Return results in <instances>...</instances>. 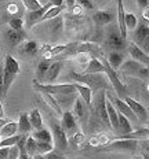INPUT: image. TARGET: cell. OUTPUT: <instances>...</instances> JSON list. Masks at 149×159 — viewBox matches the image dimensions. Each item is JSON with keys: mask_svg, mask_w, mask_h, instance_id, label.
I'll return each instance as SVG.
<instances>
[{"mask_svg": "<svg viewBox=\"0 0 149 159\" xmlns=\"http://www.w3.org/2000/svg\"><path fill=\"white\" fill-rule=\"evenodd\" d=\"M71 78H73L76 82H80V84H84L87 87L91 88V91L97 92L98 89H108L111 82H109L108 77H105L102 73H75L71 71Z\"/></svg>", "mask_w": 149, "mask_h": 159, "instance_id": "1", "label": "cell"}, {"mask_svg": "<svg viewBox=\"0 0 149 159\" xmlns=\"http://www.w3.org/2000/svg\"><path fill=\"white\" fill-rule=\"evenodd\" d=\"M120 71L127 77H134L140 80H147L149 77V69L144 66L141 62L135 61V59H130V61H123L120 65Z\"/></svg>", "mask_w": 149, "mask_h": 159, "instance_id": "2", "label": "cell"}, {"mask_svg": "<svg viewBox=\"0 0 149 159\" xmlns=\"http://www.w3.org/2000/svg\"><path fill=\"white\" fill-rule=\"evenodd\" d=\"M126 41L127 40L122 37L117 25H111V28L107 30V36H105V45L111 51H123L127 47Z\"/></svg>", "mask_w": 149, "mask_h": 159, "instance_id": "3", "label": "cell"}, {"mask_svg": "<svg viewBox=\"0 0 149 159\" xmlns=\"http://www.w3.org/2000/svg\"><path fill=\"white\" fill-rule=\"evenodd\" d=\"M32 84L37 91H46L52 95H66V93H75L76 92L75 82L73 84H55L54 85V84H40L39 81L33 80Z\"/></svg>", "mask_w": 149, "mask_h": 159, "instance_id": "4", "label": "cell"}, {"mask_svg": "<svg viewBox=\"0 0 149 159\" xmlns=\"http://www.w3.org/2000/svg\"><path fill=\"white\" fill-rule=\"evenodd\" d=\"M140 147V141L137 139H116L113 143L109 144V150L113 152H123V154L135 155Z\"/></svg>", "mask_w": 149, "mask_h": 159, "instance_id": "5", "label": "cell"}, {"mask_svg": "<svg viewBox=\"0 0 149 159\" xmlns=\"http://www.w3.org/2000/svg\"><path fill=\"white\" fill-rule=\"evenodd\" d=\"M94 110L95 114L99 117L101 121H104L108 126H111L108 117V111H107V89H98L97 95H95V102H94Z\"/></svg>", "mask_w": 149, "mask_h": 159, "instance_id": "6", "label": "cell"}, {"mask_svg": "<svg viewBox=\"0 0 149 159\" xmlns=\"http://www.w3.org/2000/svg\"><path fill=\"white\" fill-rule=\"evenodd\" d=\"M101 62H102V63H104V66H105V74H107V77H108V80H109V82H111V85L113 87V89L116 91L117 96H120V98L123 99L124 96H127V93H126V88L123 87V84H122L120 78H119V75L116 74V71L111 67L109 62H108L105 58H101Z\"/></svg>", "mask_w": 149, "mask_h": 159, "instance_id": "7", "label": "cell"}, {"mask_svg": "<svg viewBox=\"0 0 149 159\" xmlns=\"http://www.w3.org/2000/svg\"><path fill=\"white\" fill-rule=\"evenodd\" d=\"M51 133H52V143L54 148L58 151H65L68 147V137H66L65 129L58 124V122H52L51 124Z\"/></svg>", "mask_w": 149, "mask_h": 159, "instance_id": "8", "label": "cell"}, {"mask_svg": "<svg viewBox=\"0 0 149 159\" xmlns=\"http://www.w3.org/2000/svg\"><path fill=\"white\" fill-rule=\"evenodd\" d=\"M107 96L112 100V103L115 104L116 110H117L119 112H122L123 115H126V117L130 119V122L132 121V124H140V122H138V119H137V117H135V114L132 112V110L130 108V106L124 102V99H119V98H116V96H112V95H109L108 92H107Z\"/></svg>", "mask_w": 149, "mask_h": 159, "instance_id": "9", "label": "cell"}, {"mask_svg": "<svg viewBox=\"0 0 149 159\" xmlns=\"http://www.w3.org/2000/svg\"><path fill=\"white\" fill-rule=\"evenodd\" d=\"M50 7H52V4L48 2L47 4L42 6L40 8H37V10H32V11H28V12H26V16H25L26 28L29 29V28H32V26H35L36 24H39V22H42L43 15L46 14V11H47Z\"/></svg>", "mask_w": 149, "mask_h": 159, "instance_id": "10", "label": "cell"}, {"mask_svg": "<svg viewBox=\"0 0 149 159\" xmlns=\"http://www.w3.org/2000/svg\"><path fill=\"white\" fill-rule=\"evenodd\" d=\"M124 102L127 103L128 106H130V108L132 110V112L135 114V117H137L138 119V122L140 124H145V122L148 121V111H147V108L144 107L142 104H140L138 102H135L134 99H131V98H128V96H124Z\"/></svg>", "mask_w": 149, "mask_h": 159, "instance_id": "11", "label": "cell"}, {"mask_svg": "<svg viewBox=\"0 0 149 159\" xmlns=\"http://www.w3.org/2000/svg\"><path fill=\"white\" fill-rule=\"evenodd\" d=\"M62 70V62L61 61H54L50 63V67L47 73H46V77H44V82L43 84H54L57 81L59 73Z\"/></svg>", "mask_w": 149, "mask_h": 159, "instance_id": "12", "label": "cell"}, {"mask_svg": "<svg viewBox=\"0 0 149 159\" xmlns=\"http://www.w3.org/2000/svg\"><path fill=\"white\" fill-rule=\"evenodd\" d=\"M26 39V33L24 30H15V29L10 28L6 32V41L10 47H17L18 44H21L22 41Z\"/></svg>", "mask_w": 149, "mask_h": 159, "instance_id": "13", "label": "cell"}, {"mask_svg": "<svg viewBox=\"0 0 149 159\" xmlns=\"http://www.w3.org/2000/svg\"><path fill=\"white\" fill-rule=\"evenodd\" d=\"M124 4H123V0H117V15H116V19H117V28L119 32H120L122 37L127 40L128 37V32L127 28H126V21H124Z\"/></svg>", "mask_w": 149, "mask_h": 159, "instance_id": "14", "label": "cell"}, {"mask_svg": "<svg viewBox=\"0 0 149 159\" xmlns=\"http://www.w3.org/2000/svg\"><path fill=\"white\" fill-rule=\"evenodd\" d=\"M132 32H134L132 33V43H135V44L140 47L141 43L144 41V39L149 34V25L147 24V22L142 21L137 25V28H135Z\"/></svg>", "mask_w": 149, "mask_h": 159, "instance_id": "15", "label": "cell"}, {"mask_svg": "<svg viewBox=\"0 0 149 159\" xmlns=\"http://www.w3.org/2000/svg\"><path fill=\"white\" fill-rule=\"evenodd\" d=\"M107 111H108V117L109 122H111V128L113 129V132L117 133L119 129V111L116 110L115 104L112 103V100L107 96Z\"/></svg>", "mask_w": 149, "mask_h": 159, "instance_id": "16", "label": "cell"}, {"mask_svg": "<svg viewBox=\"0 0 149 159\" xmlns=\"http://www.w3.org/2000/svg\"><path fill=\"white\" fill-rule=\"evenodd\" d=\"M128 52H130V55H131V58L132 59H135V61H138V62H141V63H145V65H148L149 63V55L148 54H145L142 49L138 47L135 43H130L128 44Z\"/></svg>", "mask_w": 149, "mask_h": 159, "instance_id": "17", "label": "cell"}, {"mask_svg": "<svg viewBox=\"0 0 149 159\" xmlns=\"http://www.w3.org/2000/svg\"><path fill=\"white\" fill-rule=\"evenodd\" d=\"M75 88H76V92H79V95H80L82 100L84 102L88 107H90L91 102H92V91H91V88L87 87V85H84V84H80V82H75Z\"/></svg>", "mask_w": 149, "mask_h": 159, "instance_id": "18", "label": "cell"}, {"mask_svg": "<svg viewBox=\"0 0 149 159\" xmlns=\"http://www.w3.org/2000/svg\"><path fill=\"white\" fill-rule=\"evenodd\" d=\"M61 117V126L65 129V132H72L73 129H76V117L73 115V112H71L69 110L62 111Z\"/></svg>", "mask_w": 149, "mask_h": 159, "instance_id": "19", "label": "cell"}, {"mask_svg": "<svg viewBox=\"0 0 149 159\" xmlns=\"http://www.w3.org/2000/svg\"><path fill=\"white\" fill-rule=\"evenodd\" d=\"M92 19H94L95 25L102 26V25L112 24V21L116 19V16L109 11H97L94 15H92Z\"/></svg>", "mask_w": 149, "mask_h": 159, "instance_id": "20", "label": "cell"}, {"mask_svg": "<svg viewBox=\"0 0 149 159\" xmlns=\"http://www.w3.org/2000/svg\"><path fill=\"white\" fill-rule=\"evenodd\" d=\"M39 92H40L42 98L46 100V103H47L52 110H55V112H57L58 115H62V108H61V106H59V103L57 102V99H55V96L52 93H48V92H46V91H39Z\"/></svg>", "mask_w": 149, "mask_h": 159, "instance_id": "21", "label": "cell"}, {"mask_svg": "<svg viewBox=\"0 0 149 159\" xmlns=\"http://www.w3.org/2000/svg\"><path fill=\"white\" fill-rule=\"evenodd\" d=\"M83 73H105V66L101 62V59L91 56L90 62L87 63V67L84 69Z\"/></svg>", "mask_w": 149, "mask_h": 159, "instance_id": "22", "label": "cell"}, {"mask_svg": "<svg viewBox=\"0 0 149 159\" xmlns=\"http://www.w3.org/2000/svg\"><path fill=\"white\" fill-rule=\"evenodd\" d=\"M132 132V126H131V122L126 115H123L122 112H119V129H117V134H127Z\"/></svg>", "mask_w": 149, "mask_h": 159, "instance_id": "23", "label": "cell"}, {"mask_svg": "<svg viewBox=\"0 0 149 159\" xmlns=\"http://www.w3.org/2000/svg\"><path fill=\"white\" fill-rule=\"evenodd\" d=\"M32 125L29 121V115L26 112H22L18 118V133H25L28 134L29 132H32Z\"/></svg>", "mask_w": 149, "mask_h": 159, "instance_id": "24", "label": "cell"}, {"mask_svg": "<svg viewBox=\"0 0 149 159\" xmlns=\"http://www.w3.org/2000/svg\"><path fill=\"white\" fill-rule=\"evenodd\" d=\"M107 61L109 62L111 67L113 69V70H116V69H119V67H120V65L123 63L124 56H123V54H120L119 51H111V52H109V55H108Z\"/></svg>", "mask_w": 149, "mask_h": 159, "instance_id": "25", "label": "cell"}, {"mask_svg": "<svg viewBox=\"0 0 149 159\" xmlns=\"http://www.w3.org/2000/svg\"><path fill=\"white\" fill-rule=\"evenodd\" d=\"M3 69L8 73H12V74H18L19 73V63L17 62L15 58H12L11 55H7L4 59V63H3Z\"/></svg>", "mask_w": 149, "mask_h": 159, "instance_id": "26", "label": "cell"}, {"mask_svg": "<svg viewBox=\"0 0 149 159\" xmlns=\"http://www.w3.org/2000/svg\"><path fill=\"white\" fill-rule=\"evenodd\" d=\"M50 59H44L40 63L37 65V69H36V81L39 82H44V77H46V73H47L48 67H50Z\"/></svg>", "mask_w": 149, "mask_h": 159, "instance_id": "27", "label": "cell"}, {"mask_svg": "<svg viewBox=\"0 0 149 159\" xmlns=\"http://www.w3.org/2000/svg\"><path fill=\"white\" fill-rule=\"evenodd\" d=\"M18 133V122H12L10 121L7 124L3 125V128L0 129V134L3 137H8V136H14Z\"/></svg>", "mask_w": 149, "mask_h": 159, "instance_id": "28", "label": "cell"}, {"mask_svg": "<svg viewBox=\"0 0 149 159\" xmlns=\"http://www.w3.org/2000/svg\"><path fill=\"white\" fill-rule=\"evenodd\" d=\"M32 136L39 141H48V143H52V133L51 130L46 128H42V129H37V130H33Z\"/></svg>", "mask_w": 149, "mask_h": 159, "instance_id": "29", "label": "cell"}, {"mask_svg": "<svg viewBox=\"0 0 149 159\" xmlns=\"http://www.w3.org/2000/svg\"><path fill=\"white\" fill-rule=\"evenodd\" d=\"M28 115H29V121H31L33 130H37V129L44 128L43 126V119H42V115H40V111L39 110H33V111L29 112Z\"/></svg>", "mask_w": 149, "mask_h": 159, "instance_id": "30", "label": "cell"}, {"mask_svg": "<svg viewBox=\"0 0 149 159\" xmlns=\"http://www.w3.org/2000/svg\"><path fill=\"white\" fill-rule=\"evenodd\" d=\"M26 137H28V134L25 133H19L18 136V141H17V145H18V150H19V158L18 159H28L29 155L28 152H26Z\"/></svg>", "mask_w": 149, "mask_h": 159, "instance_id": "31", "label": "cell"}, {"mask_svg": "<svg viewBox=\"0 0 149 159\" xmlns=\"http://www.w3.org/2000/svg\"><path fill=\"white\" fill-rule=\"evenodd\" d=\"M25 147H26V152H28L29 158H36L37 157V145H36V140H35V137H33L32 134L26 137Z\"/></svg>", "mask_w": 149, "mask_h": 159, "instance_id": "32", "label": "cell"}, {"mask_svg": "<svg viewBox=\"0 0 149 159\" xmlns=\"http://www.w3.org/2000/svg\"><path fill=\"white\" fill-rule=\"evenodd\" d=\"M64 8H65L64 4H62V6H52V7H50L47 11H46V14L43 15L42 22L43 21H48V19H52V18H55V16H58L62 12V10H64Z\"/></svg>", "mask_w": 149, "mask_h": 159, "instance_id": "33", "label": "cell"}, {"mask_svg": "<svg viewBox=\"0 0 149 159\" xmlns=\"http://www.w3.org/2000/svg\"><path fill=\"white\" fill-rule=\"evenodd\" d=\"M36 145H37V154H40L42 158H43V155L48 154V152H52V150H54V143H48V141L36 140Z\"/></svg>", "mask_w": 149, "mask_h": 159, "instance_id": "34", "label": "cell"}, {"mask_svg": "<svg viewBox=\"0 0 149 159\" xmlns=\"http://www.w3.org/2000/svg\"><path fill=\"white\" fill-rule=\"evenodd\" d=\"M124 21H126V28H127V32H132L138 25V19L132 12H126L124 15Z\"/></svg>", "mask_w": 149, "mask_h": 159, "instance_id": "35", "label": "cell"}, {"mask_svg": "<svg viewBox=\"0 0 149 159\" xmlns=\"http://www.w3.org/2000/svg\"><path fill=\"white\" fill-rule=\"evenodd\" d=\"M22 49H24V52L26 55L33 56L37 52V41H26L24 44V47H22Z\"/></svg>", "mask_w": 149, "mask_h": 159, "instance_id": "36", "label": "cell"}, {"mask_svg": "<svg viewBox=\"0 0 149 159\" xmlns=\"http://www.w3.org/2000/svg\"><path fill=\"white\" fill-rule=\"evenodd\" d=\"M84 114V107H83V100L75 99L73 102V115L76 118H82Z\"/></svg>", "mask_w": 149, "mask_h": 159, "instance_id": "37", "label": "cell"}, {"mask_svg": "<svg viewBox=\"0 0 149 159\" xmlns=\"http://www.w3.org/2000/svg\"><path fill=\"white\" fill-rule=\"evenodd\" d=\"M25 24V19H22L21 16H15V18H11L8 21V25L11 29H15V30H22Z\"/></svg>", "mask_w": 149, "mask_h": 159, "instance_id": "38", "label": "cell"}, {"mask_svg": "<svg viewBox=\"0 0 149 159\" xmlns=\"http://www.w3.org/2000/svg\"><path fill=\"white\" fill-rule=\"evenodd\" d=\"M18 136H19V133H17L14 136H8V137H3L2 140H0V147H11V145L17 144Z\"/></svg>", "mask_w": 149, "mask_h": 159, "instance_id": "39", "label": "cell"}, {"mask_svg": "<svg viewBox=\"0 0 149 159\" xmlns=\"http://www.w3.org/2000/svg\"><path fill=\"white\" fill-rule=\"evenodd\" d=\"M73 44H69V45H55V47H51L50 49V56H57V55H61L62 52H66L69 48L72 47Z\"/></svg>", "mask_w": 149, "mask_h": 159, "instance_id": "40", "label": "cell"}, {"mask_svg": "<svg viewBox=\"0 0 149 159\" xmlns=\"http://www.w3.org/2000/svg\"><path fill=\"white\" fill-rule=\"evenodd\" d=\"M22 4L25 6V8L28 11H32V10H37L42 7V4L39 3V0H22Z\"/></svg>", "mask_w": 149, "mask_h": 159, "instance_id": "41", "label": "cell"}, {"mask_svg": "<svg viewBox=\"0 0 149 159\" xmlns=\"http://www.w3.org/2000/svg\"><path fill=\"white\" fill-rule=\"evenodd\" d=\"M91 56L88 52H77V56H76V61H77L79 65H87L90 62Z\"/></svg>", "mask_w": 149, "mask_h": 159, "instance_id": "42", "label": "cell"}, {"mask_svg": "<svg viewBox=\"0 0 149 159\" xmlns=\"http://www.w3.org/2000/svg\"><path fill=\"white\" fill-rule=\"evenodd\" d=\"M19 158V150L18 145L14 144L11 147H8V159H18Z\"/></svg>", "mask_w": 149, "mask_h": 159, "instance_id": "43", "label": "cell"}, {"mask_svg": "<svg viewBox=\"0 0 149 159\" xmlns=\"http://www.w3.org/2000/svg\"><path fill=\"white\" fill-rule=\"evenodd\" d=\"M77 2V4L80 6L82 8H86V10H92L94 8V6H92V3L90 0H76Z\"/></svg>", "mask_w": 149, "mask_h": 159, "instance_id": "44", "label": "cell"}, {"mask_svg": "<svg viewBox=\"0 0 149 159\" xmlns=\"http://www.w3.org/2000/svg\"><path fill=\"white\" fill-rule=\"evenodd\" d=\"M140 48L142 49V51L145 52V54H149V34L147 36V37L144 39V41L141 43V45H140Z\"/></svg>", "mask_w": 149, "mask_h": 159, "instance_id": "45", "label": "cell"}, {"mask_svg": "<svg viewBox=\"0 0 149 159\" xmlns=\"http://www.w3.org/2000/svg\"><path fill=\"white\" fill-rule=\"evenodd\" d=\"M0 159H8V147H0Z\"/></svg>", "mask_w": 149, "mask_h": 159, "instance_id": "46", "label": "cell"}, {"mask_svg": "<svg viewBox=\"0 0 149 159\" xmlns=\"http://www.w3.org/2000/svg\"><path fill=\"white\" fill-rule=\"evenodd\" d=\"M0 98H3V65H0Z\"/></svg>", "mask_w": 149, "mask_h": 159, "instance_id": "47", "label": "cell"}, {"mask_svg": "<svg viewBox=\"0 0 149 159\" xmlns=\"http://www.w3.org/2000/svg\"><path fill=\"white\" fill-rule=\"evenodd\" d=\"M137 3H138V7H140L141 10L147 8L149 6V0H137Z\"/></svg>", "mask_w": 149, "mask_h": 159, "instance_id": "48", "label": "cell"}, {"mask_svg": "<svg viewBox=\"0 0 149 159\" xmlns=\"http://www.w3.org/2000/svg\"><path fill=\"white\" fill-rule=\"evenodd\" d=\"M64 4L66 6V8L68 10H72L73 8V6L76 4V0H64Z\"/></svg>", "mask_w": 149, "mask_h": 159, "instance_id": "49", "label": "cell"}, {"mask_svg": "<svg viewBox=\"0 0 149 159\" xmlns=\"http://www.w3.org/2000/svg\"><path fill=\"white\" fill-rule=\"evenodd\" d=\"M7 10H8V12H11V14H14V12H18L19 11L18 6H17V4H8L7 6Z\"/></svg>", "mask_w": 149, "mask_h": 159, "instance_id": "50", "label": "cell"}, {"mask_svg": "<svg viewBox=\"0 0 149 159\" xmlns=\"http://www.w3.org/2000/svg\"><path fill=\"white\" fill-rule=\"evenodd\" d=\"M82 10H83V8H82V7H80V6H79V4H75V6H73V8H72L71 11L73 12L75 15H79V14H80V12H82Z\"/></svg>", "mask_w": 149, "mask_h": 159, "instance_id": "51", "label": "cell"}, {"mask_svg": "<svg viewBox=\"0 0 149 159\" xmlns=\"http://www.w3.org/2000/svg\"><path fill=\"white\" fill-rule=\"evenodd\" d=\"M52 6H62L64 4V0H48Z\"/></svg>", "mask_w": 149, "mask_h": 159, "instance_id": "52", "label": "cell"}, {"mask_svg": "<svg viewBox=\"0 0 149 159\" xmlns=\"http://www.w3.org/2000/svg\"><path fill=\"white\" fill-rule=\"evenodd\" d=\"M142 151H145L147 154H149V143H144V144H142Z\"/></svg>", "mask_w": 149, "mask_h": 159, "instance_id": "53", "label": "cell"}, {"mask_svg": "<svg viewBox=\"0 0 149 159\" xmlns=\"http://www.w3.org/2000/svg\"><path fill=\"white\" fill-rule=\"evenodd\" d=\"M3 117H4V108H3V103L0 100V118H3Z\"/></svg>", "mask_w": 149, "mask_h": 159, "instance_id": "54", "label": "cell"}, {"mask_svg": "<svg viewBox=\"0 0 149 159\" xmlns=\"http://www.w3.org/2000/svg\"><path fill=\"white\" fill-rule=\"evenodd\" d=\"M7 122H8V121H6L4 118H0V129L3 128V125H4V124H7Z\"/></svg>", "mask_w": 149, "mask_h": 159, "instance_id": "55", "label": "cell"}, {"mask_svg": "<svg viewBox=\"0 0 149 159\" xmlns=\"http://www.w3.org/2000/svg\"><path fill=\"white\" fill-rule=\"evenodd\" d=\"M39 3H40L42 6H44V4H47L48 3V0H39Z\"/></svg>", "mask_w": 149, "mask_h": 159, "instance_id": "56", "label": "cell"}, {"mask_svg": "<svg viewBox=\"0 0 149 159\" xmlns=\"http://www.w3.org/2000/svg\"><path fill=\"white\" fill-rule=\"evenodd\" d=\"M145 125H147V126L149 128V119H148V121H147V122H145Z\"/></svg>", "mask_w": 149, "mask_h": 159, "instance_id": "57", "label": "cell"}, {"mask_svg": "<svg viewBox=\"0 0 149 159\" xmlns=\"http://www.w3.org/2000/svg\"><path fill=\"white\" fill-rule=\"evenodd\" d=\"M0 140H2V134H0Z\"/></svg>", "mask_w": 149, "mask_h": 159, "instance_id": "58", "label": "cell"}]
</instances>
